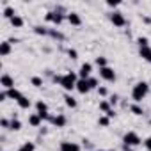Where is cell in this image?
Here are the masks:
<instances>
[{
  "label": "cell",
  "instance_id": "7402d4cb",
  "mask_svg": "<svg viewBox=\"0 0 151 151\" xmlns=\"http://www.w3.org/2000/svg\"><path fill=\"white\" fill-rule=\"evenodd\" d=\"M100 110H101V112H105V114H109V112L112 110V105H110V101H109V100H103V101H100Z\"/></svg>",
  "mask_w": 151,
  "mask_h": 151
},
{
  "label": "cell",
  "instance_id": "4316f807",
  "mask_svg": "<svg viewBox=\"0 0 151 151\" xmlns=\"http://www.w3.org/2000/svg\"><path fill=\"white\" fill-rule=\"evenodd\" d=\"M98 124L103 126V128H107V126L110 124V117H109V116H100V117H98Z\"/></svg>",
  "mask_w": 151,
  "mask_h": 151
},
{
  "label": "cell",
  "instance_id": "ba28073f",
  "mask_svg": "<svg viewBox=\"0 0 151 151\" xmlns=\"http://www.w3.org/2000/svg\"><path fill=\"white\" fill-rule=\"evenodd\" d=\"M60 151H82V149H80V146L77 142L64 140V142H60Z\"/></svg>",
  "mask_w": 151,
  "mask_h": 151
},
{
  "label": "cell",
  "instance_id": "ffe728a7",
  "mask_svg": "<svg viewBox=\"0 0 151 151\" xmlns=\"http://www.w3.org/2000/svg\"><path fill=\"white\" fill-rule=\"evenodd\" d=\"M14 16H16V13H14V9H13L11 6H6V9H4V18H7V20L11 22V20L14 18Z\"/></svg>",
  "mask_w": 151,
  "mask_h": 151
},
{
  "label": "cell",
  "instance_id": "f546056e",
  "mask_svg": "<svg viewBox=\"0 0 151 151\" xmlns=\"http://www.w3.org/2000/svg\"><path fill=\"white\" fill-rule=\"evenodd\" d=\"M30 84H32L34 87H43V78H41V77H32V78H30Z\"/></svg>",
  "mask_w": 151,
  "mask_h": 151
},
{
  "label": "cell",
  "instance_id": "277c9868",
  "mask_svg": "<svg viewBox=\"0 0 151 151\" xmlns=\"http://www.w3.org/2000/svg\"><path fill=\"white\" fill-rule=\"evenodd\" d=\"M100 77H101L103 80H107V82H114V80H116V71H114L110 66L100 68Z\"/></svg>",
  "mask_w": 151,
  "mask_h": 151
},
{
  "label": "cell",
  "instance_id": "603a6c76",
  "mask_svg": "<svg viewBox=\"0 0 151 151\" xmlns=\"http://www.w3.org/2000/svg\"><path fill=\"white\" fill-rule=\"evenodd\" d=\"M16 103L20 105V109H30V100H29L27 96H22Z\"/></svg>",
  "mask_w": 151,
  "mask_h": 151
},
{
  "label": "cell",
  "instance_id": "5bb4252c",
  "mask_svg": "<svg viewBox=\"0 0 151 151\" xmlns=\"http://www.w3.org/2000/svg\"><path fill=\"white\" fill-rule=\"evenodd\" d=\"M139 55L146 60V62H149L151 64V46H144V48H139Z\"/></svg>",
  "mask_w": 151,
  "mask_h": 151
},
{
  "label": "cell",
  "instance_id": "3957f363",
  "mask_svg": "<svg viewBox=\"0 0 151 151\" xmlns=\"http://www.w3.org/2000/svg\"><path fill=\"white\" fill-rule=\"evenodd\" d=\"M140 142H142V140H140L139 133H135V132H126V133H124V137H123V144H126V146H132V147L139 146Z\"/></svg>",
  "mask_w": 151,
  "mask_h": 151
},
{
  "label": "cell",
  "instance_id": "d6986e66",
  "mask_svg": "<svg viewBox=\"0 0 151 151\" xmlns=\"http://www.w3.org/2000/svg\"><path fill=\"white\" fill-rule=\"evenodd\" d=\"M11 130H14V132L22 130V121L18 119V116H16V114H14V116H13V119H11Z\"/></svg>",
  "mask_w": 151,
  "mask_h": 151
},
{
  "label": "cell",
  "instance_id": "e0dca14e",
  "mask_svg": "<svg viewBox=\"0 0 151 151\" xmlns=\"http://www.w3.org/2000/svg\"><path fill=\"white\" fill-rule=\"evenodd\" d=\"M130 112H132L133 116H144V109H142L139 103H133V105H130Z\"/></svg>",
  "mask_w": 151,
  "mask_h": 151
},
{
  "label": "cell",
  "instance_id": "4fadbf2b",
  "mask_svg": "<svg viewBox=\"0 0 151 151\" xmlns=\"http://www.w3.org/2000/svg\"><path fill=\"white\" fill-rule=\"evenodd\" d=\"M41 121H43V119H41V116H39L37 112L29 116V124L34 126V128H39V126H41Z\"/></svg>",
  "mask_w": 151,
  "mask_h": 151
},
{
  "label": "cell",
  "instance_id": "ab89813d",
  "mask_svg": "<svg viewBox=\"0 0 151 151\" xmlns=\"http://www.w3.org/2000/svg\"><path fill=\"white\" fill-rule=\"evenodd\" d=\"M107 116H109V117H110V119H112V117H114V116H116V112H114V110H110V112H109V114H107Z\"/></svg>",
  "mask_w": 151,
  "mask_h": 151
},
{
  "label": "cell",
  "instance_id": "2e32d148",
  "mask_svg": "<svg viewBox=\"0 0 151 151\" xmlns=\"http://www.w3.org/2000/svg\"><path fill=\"white\" fill-rule=\"evenodd\" d=\"M6 93H7V98H11V100H14V101H18V100L23 96V94H22V91H18L16 87H13V89H7Z\"/></svg>",
  "mask_w": 151,
  "mask_h": 151
},
{
  "label": "cell",
  "instance_id": "52a82bcc",
  "mask_svg": "<svg viewBox=\"0 0 151 151\" xmlns=\"http://www.w3.org/2000/svg\"><path fill=\"white\" fill-rule=\"evenodd\" d=\"M0 84H2V87H4L6 91H7V89H13V87H14V78L11 77V75L4 73L2 78H0Z\"/></svg>",
  "mask_w": 151,
  "mask_h": 151
},
{
  "label": "cell",
  "instance_id": "7c38bea8",
  "mask_svg": "<svg viewBox=\"0 0 151 151\" xmlns=\"http://www.w3.org/2000/svg\"><path fill=\"white\" fill-rule=\"evenodd\" d=\"M48 36H50L52 39H57V41H64V39H66V36H64L59 29H48Z\"/></svg>",
  "mask_w": 151,
  "mask_h": 151
},
{
  "label": "cell",
  "instance_id": "9c48e42d",
  "mask_svg": "<svg viewBox=\"0 0 151 151\" xmlns=\"http://www.w3.org/2000/svg\"><path fill=\"white\" fill-rule=\"evenodd\" d=\"M66 20H68L71 25H75V27L82 25V18H80L78 13H68V14H66Z\"/></svg>",
  "mask_w": 151,
  "mask_h": 151
},
{
  "label": "cell",
  "instance_id": "d4e9b609",
  "mask_svg": "<svg viewBox=\"0 0 151 151\" xmlns=\"http://www.w3.org/2000/svg\"><path fill=\"white\" fill-rule=\"evenodd\" d=\"M34 32H36L37 36H48V29L43 27V25H36V27H34Z\"/></svg>",
  "mask_w": 151,
  "mask_h": 151
},
{
  "label": "cell",
  "instance_id": "83f0119b",
  "mask_svg": "<svg viewBox=\"0 0 151 151\" xmlns=\"http://www.w3.org/2000/svg\"><path fill=\"white\" fill-rule=\"evenodd\" d=\"M34 149H36V144L34 142H25L18 151H34Z\"/></svg>",
  "mask_w": 151,
  "mask_h": 151
},
{
  "label": "cell",
  "instance_id": "ac0fdd59",
  "mask_svg": "<svg viewBox=\"0 0 151 151\" xmlns=\"http://www.w3.org/2000/svg\"><path fill=\"white\" fill-rule=\"evenodd\" d=\"M64 103H66V107H69V109H75V107H77V100H75L71 94H64Z\"/></svg>",
  "mask_w": 151,
  "mask_h": 151
},
{
  "label": "cell",
  "instance_id": "6da1fadb",
  "mask_svg": "<svg viewBox=\"0 0 151 151\" xmlns=\"http://www.w3.org/2000/svg\"><path fill=\"white\" fill-rule=\"evenodd\" d=\"M53 82L59 84L64 91H73V89H77V82H78V77H77V73H73V71H68L64 75H55L53 77Z\"/></svg>",
  "mask_w": 151,
  "mask_h": 151
},
{
  "label": "cell",
  "instance_id": "e575fe53",
  "mask_svg": "<svg viewBox=\"0 0 151 151\" xmlns=\"http://www.w3.org/2000/svg\"><path fill=\"white\" fill-rule=\"evenodd\" d=\"M109 101H110V105H116V103L119 101V96H117V94H112V96L109 98Z\"/></svg>",
  "mask_w": 151,
  "mask_h": 151
},
{
  "label": "cell",
  "instance_id": "f35d334b",
  "mask_svg": "<svg viewBox=\"0 0 151 151\" xmlns=\"http://www.w3.org/2000/svg\"><path fill=\"white\" fill-rule=\"evenodd\" d=\"M123 149H124V151H135L132 146H126V144H123Z\"/></svg>",
  "mask_w": 151,
  "mask_h": 151
},
{
  "label": "cell",
  "instance_id": "8d00e7d4",
  "mask_svg": "<svg viewBox=\"0 0 151 151\" xmlns=\"http://www.w3.org/2000/svg\"><path fill=\"white\" fill-rule=\"evenodd\" d=\"M6 100H7V93L2 91V93H0V101H6Z\"/></svg>",
  "mask_w": 151,
  "mask_h": 151
},
{
  "label": "cell",
  "instance_id": "8992f818",
  "mask_svg": "<svg viewBox=\"0 0 151 151\" xmlns=\"http://www.w3.org/2000/svg\"><path fill=\"white\" fill-rule=\"evenodd\" d=\"M91 71H93V64H91V62H84V64L80 66L78 77H80V78H84V80H87V78L91 77Z\"/></svg>",
  "mask_w": 151,
  "mask_h": 151
},
{
  "label": "cell",
  "instance_id": "484cf974",
  "mask_svg": "<svg viewBox=\"0 0 151 151\" xmlns=\"http://www.w3.org/2000/svg\"><path fill=\"white\" fill-rule=\"evenodd\" d=\"M36 109H37V114H43V112H48V105H46L45 101H41V100H39V101L36 103Z\"/></svg>",
  "mask_w": 151,
  "mask_h": 151
},
{
  "label": "cell",
  "instance_id": "5b68a950",
  "mask_svg": "<svg viewBox=\"0 0 151 151\" xmlns=\"http://www.w3.org/2000/svg\"><path fill=\"white\" fill-rule=\"evenodd\" d=\"M110 22H112L116 27H124V25H126V18H124V14L119 13V11L110 13Z\"/></svg>",
  "mask_w": 151,
  "mask_h": 151
},
{
  "label": "cell",
  "instance_id": "f1b7e54d",
  "mask_svg": "<svg viewBox=\"0 0 151 151\" xmlns=\"http://www.w3.org/2000/svg\"><path fill=\"white\" fill-rule=\"evenodd\" d=\"M137 45H139V48H144V46H149V39L147 37H137Z\"/></svg>",
  "mask_w": 151,
  "mask_h": 151
},
{
  "label": "cell",
  "instance_id": "d6a6232c",
  "mask_svg": "<svg viewBox=\"0 0 151 151\" xmlns=\"http://www.w3.org/2000/svg\"><path fill=\"white\" fill-rule=\"evenodd\" d=\"M98 94H100V96H107V94H109V89L103 87V86H100V87H98Z\"/></svg>",
  "mask_w": 151,
  "mask_h": 151
},
{
  "label": "cell",
  "instance_id": "44dd1931",
  "mask_svg": "<svg viewBox=\"0 0 151 151\" xmlns=\"http://www.w3.org/2000/svg\"><path fill=\"white\" fill-rule=\"evenodd\" d=\"M23 23H25V22H23V18H22V16H18V14L11 20V25H13L14 29H22V27H23Z\"/></svg>",
  "mask_w": 151,
  "mask_h": 151
},
{
  "label": "cell",
  "instance_id": "1f68e13d",
  "mask_svg": "<svg viewBox=\"0 0 151 151\" xmlns=\"http://www.w3.org/2000/svg\"><path fill=\"white\" fill-rule=\"evenodd\" d=\"M68 57L73 59V60H75V59H78V52L75 50V48H69V50H68Z\"/></svg>",
  "mask_w": 151,
  "mask_h": 151
},
{
  "label": "cell",
  "instance_id": "7a4b0ae2",
  "mask_svg": "<svg viewBox=\"0 0 151 151\" xmlns=\"http://www.w3.org/2000/svg\"><path fill=\"white\" fill-rule=\"evenodd\" d=\"M147 93H149V84L147 82H137L132 89V100L135 103H140L147 96Z\"/></svg>",
  "mask_w": 151,
  "mask_h": 151
},
{
  "label": "cell",
  "instance_id": "836d02e7",
  "mask_svg": "<svg viewBox=\"0 0 151 151\" xmlns=\"http://www.w3.org/2000/svg\"><path fill=\"white\" fill-rule=\"evenodd\" d=\"M0 124H2V128H9V130H11V121H7L6 117H2V121H0Z\"/></svg>",
  "mask_w": 151,
  "mask_h": 151
},
{
  "label": "cell",
  "instance_id": "60d3db41",
  "mask_svg": "<svg viewBox=\"0 0 151 151\" xmlns=\"http://www.w3.org/2000/svg\"><path fill=\"white\" fill-rule=\"evenodd\" d=\"M98 151H103V149H98Z\"/></svg>",
  "mask_w": 151,
  "mask_h": 151
},
{
  "label": "cell",
  "instance_id": "d590c367",
  "mask_svg": "<svg viewBox=\"0 0 151 151\" xmlns=\"http://www.w3.org/2000/svg\"><path fill=\"white\" fill-rule=\"evenodd\" d=\"M144 146H146V149H147V151H151V137H147V139L144 140Z\"/></svg>",
  "mask_w": 151,
  "mask_h": 151
},
{
  "label": "cell",
  "instance_id": "cb8c5ba5",
  "mask_svg": "<svg viewBox=\"0 0 151 151\" xmlns=\"http://www.w3.org/2000/svg\"><path fill=\"white\" fill-rule=\"evenodd\" d=\"M96 66L98 68H107L109 66V60H107V57H103V55H100V57H96Z\"/></svg>",
  "mask_w": 151,
  "mask_h": 151
},
{
  "label": "cell",
  "instance_id": "30bf717a",
  "mask_svg": "<svg viewBox=\"0 0 151 151\" xmlns=\"http://www.w3.org/2000/svg\"><path fill=\"white\" fill-rule=\"evenodd\" d=\"M77 91H78L80 94H86V93H89V91H91V87H89V82H87V80H84V78H78V82H77Z\"/></svg>",
  "mask_w": 151,
  "mask_h": 151
},
{
  "label": "cell",
  "instance_id": "9a60e30c",
  "mask_svg": "<svg viewBox=\"0 0 151 151\" xmlns=\"http://www.w3.org/2000/svg\"><path fill=\"white\" fill-rule=\"evenodd\" d=\"M11 45H13V43H9V41L0 43V55H2V57H7V55L11 53Z\"/></svg>",
  "mask_w": 151,
  "mask_h": 151
},
{
  "label": "cell",
  "instance_id": "8fae6325",
  "mask_svg": "<svg viewBox=\"0 0 151 151\" xmlns=\"http://www.w3.org/2000/svg\"><path fill=\"white\" fill-rule=\"evenodd\" d=\"M52 123H53L57 128H64V126H66V123H68V119H66V116H64V114H57V116H53Z\"/></svg>",
  "mask_w": 151,
  "mask_h": 151
},
{
  "label": "cell",
  "instance_id": "4dcf8cb0",
  "mask_svg": "<svg viewBox=\"0 0 151 151\" xmlns=\"http://www.w3.org/2000/svg\"><path fill=\"white\" fill-rule=\"evenodd\" d=\"M87 82H89V87H91V89H98V87H100V86H98V80H96L94 77H89Z\"/></svg>",
  "mask_w": 151,
  "mask_h": 151
},
{
  "label": "cell",
  "instance_id": "74e56055",
  "mask_svg": "<svg viewBox=\"0 0 151 151\" xmlns=\"http://www.w3.org/2000/svg\"><path fill=\"white\" fill-rule=\"evenodd\" d=\"M107 6H109V7H117V6H119V2H112V0H109Z\"/></svg>",
  "mask_w": 151,
  "mask_h": 151
}]
</instances>
